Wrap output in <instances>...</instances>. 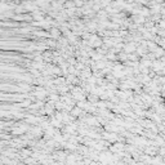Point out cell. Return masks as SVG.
I'll return each mask as SVG.
<instances>
[{"label": "cell", "instance_id": "obj_1", "mask_svg": "<svg viewBox=\"0 0 165 165\" xmlns=\"http://www.w3.org/2000/svg\"><path fill=\"white\" fill-rule=\"evenodd\" d=\"M52 31H53V32H52V35H53V36H58V30H56V29H53V30H52Z\"/></svg>", "mask_w": 165, "mask_h": 165}]
</instances>
